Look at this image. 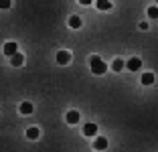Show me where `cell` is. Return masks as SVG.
Returning a JSON list of instances; mask_svg holds the SVG:
<instances>
[{"mask_svg": "<svg viewBox=\"0 0 158 152\" xmlns=\"http://www.w3.org/2000/svg\"><path fill=\"white\" fill-rule=\"evenodd\" d=\"M89 69H91L93 75H103L107 71V65L103 63L98 55H91V57H89Z\"/></svg>", "mask_w": 158, "mask_h": 152, "instance_id": "6da1fadb", "label": "cell"}, {"mask_svg": "<svg viewBox=\"0 0 158 152\" xmlns=\"http://www.w3.org/2000/svg\"><path fill=\"white\" fill-rule=\"evenodd\" d=\"M79 120H81V114H79L77 110H69L65 114V122L69 126H75V124H79Z\"/></svg>", "mask_w": 158, "mask_h": 152, "instance_id": "7a4b0ae2", "label": "cell"}, {"mask_svg": "<svg viewBox=\"0 0 158 152\" xmlns=\"http://www.w3.org/2000/svg\"><path fill=\"white\" fill-rule=\"evenodd\" d=\"M55 59H57V63H59V65H69L71 63V53H69V51H65V49H61L59 53L55 55Z\"/></svg>", "mask_w": 158, "mask_h": 152, "instance_id": "3957f363", "label": "cell"}, {"mask_svg": "<svg viewBox=\"0 0 158 152\" xmlns=\"http://www.w3.org/2000/svg\"><path fill=\"white\" fill-rule=\"evenodd\" d=\"M2 53H4L6 57H12L14 53H19V45L14 41H8V43H4V47H2Z\"/></svg>", "mask_w": 158, "mask_h": 152, "instance_id": "277c9868", "label": "cell"}, {"mask_svg": "<svg viewBox=\"0 0 158 152\" xmlns=\"http://www.w3.org/2000/svg\"><path fill=\"white\" fill-rule=\"evenodd\" d=\"M126 67H128L130 71H138L140 67H142V59H140V57H130L128 63H126Z\"/></svg>", "mask_w": 158, "mask_h": 152, "instance_id": "5b68a950", "label": "cell"}, {"mask_svg": "<svg viewBox=\"0 0 158 152\" xmlns=\"http://www.w3.org/2000/svg\"><path fill=\"white\" fill-rule=\"evenodd\" d=\"M33 110H35V108H33V103H31V101H23V103L19 106V112L23 116H31V114H33Z\"/></svg>", "mask_w": 158, "mask_h": 152, "instance_id": "8992f818", "label": "cell"}, {"mask_svg": "<svg viewBox=\"0 0 158 152\" xmlns=\"http://www.w3.org/2000/svg\"><path fill=\"white\" fill-rule=\"evenodd\" d=\"M83 134L87 138H95V134H98V126L95 124H85L83 126Z\"/></svg>", "mask_w": 158, "mask_h": 152, "instance_id": "52a82bcc", "label": "cell"}, {"mask_svg": "<svg viewBox=\"0 0 158 152\" xmlns=\"http://www.w3.org/2000/svg\"><path fill=\"white\" fill-rule=\"evenodd\" d=\"M67 24H69V28H81V24H83V20L79 19L77 14H73V16H69V20H67Z\"/></svg>", "mask_w": 158, "mask_h": 152, "instance_id": "ba28073f", "label": "cell"}, {"mask_svg": "<svg viewBox=\"0 0 158 152\" xmlns=\"http://www.w3.org/2000/svg\"><path fill=\"white\" fill-rule=\"evenodd\" d=\"M93 148H95V150H106V148H107V138L98 136V138H95V142H93Z\"/></svg>", "mask_w": 158, "mask_h": 152, "instance_id": "9c48e42d", "label": "cell"}, {"mask_svg": "<svg viewBox=\"0 0 158 152\" xmlns=\"http://www.w3.org/2000/svg\"><path fill=\"white\" fill-rule=\"evenodd\" d=\"M23 63H24V55H20V53H14L10 57V65H14V67H23Z\"/></svg>", "mask_w": 158, "mask_h": 152, "instance_id": "30bf717a", "label": "cell"}, {"mask_svg": "<svg viewBox=\"0 0 158 152\" xmlns=\"http://www.w3.org/2000/svg\"><path fill=\"white\" fill-rule=\"evenodd\" d=\"M95 6H98V10H112V0H95Z\"/></svg>", "mask_w": 158, "mask_h": 152, "instance_id": "8fae6325", "label": "cell"}, {"mask_svg": "<svg viewBox=\"0 0 158 152\" xmlns=\"http://www.w3.org/2000/svg\"><path fill=\"white\" fill-rule=\"evenodd\" d=\"M39 134H41V132H39V128H35V126H33V128L27 130V138H28V140H37Z\"/></svg>", "mask_w": 158, "mask_h": 152, "instance_id": "7c38bea8", "label": "cell"}, {"mask_svg": "<svg viewBox=\"0 0 158 152\" xmlns=\"http://www.w3.org/2000/svg\"><path fill=\"white\" fill-rule=\"evenodd\" d=\"M140 81H142V85H152L154 83V73H144Z\"/></svg>", "mask_w": 158, "mask_h": 152, "instance_id": "4fadbf2b", "label": "cell"}, {"mask_svg": "<svg viewBox=\"0 0 158 152\" xmlns=\"http://www.w3.org/2000/svg\"><path fill=\"white\" fill-rule=\"evenodd\" d=\"M146 14H148L150 19H158V6H148Z\"/></svg>", "mask_w": 158, "mask_h": 152, "instance_id": "5bb4252c", "label": "cell"}, {"mask_svg": "<svg viewBox=\"0 0 158 152\" xmlns=\"http://www.w3.org/2000/svg\"><path fill=\"white\" fill-rule=\"evenodd\" d=\"M124 61H122V59H116V61H114V63H112V69L114 71H122V69H124Z\"/></svg>", "mask_w": 158, "mask_h": 152, "instance_id": "9a60e30c", "label": "cell"}, {"mask_svg": "<svg viewBox=\"0 0 158 152\" xmlns=\"http://www.w3.org/2000/svg\"><path fill=\"white\" fill-rule=\"evenodd\" d=\"M12 6V0H0V10H8Z\"/></svg>", "mask_w": 158, "mask_h": 152, "instance_id": "2e32d148", "label": "cell"}, {"mask_svg": "<svg viewBox=\"0 0 158 152\" xmlns=\"http://www.w3.org/2000/svg\"><path fill=\"white\" fill-rule=\"evenodd\" d=\"M140 28H142V31H148V23H146V20H142V23H140Z\"/></svg>", "mask_w": 158, "mask_h": 152, "instance_id": "e0dca14e", "label": "cell"}, {"mask_svg": "<svg viewBox=\"0 0 158 152\" xmlns=\"http://www.w3.org/2000/svg\"><path fill=\"white\" fill-rule=\"evenodd\" d=\"M79 4H83V6H87V4H91V0H79Z\"/></svg>", "mask_w": 158, "mask_h": 152, "instance_id": "ac0fdd59", "label": "cell"}, {"mask_svg": "<svg viewBox=\"0 0 158 152\" xmlns=\"http://www.w3.org/2000/svg\"><path fill=\"white\" fill-rule=\"evenodd\" d=\"M156 4H158V0H156Z\"/></svg>", "mask_w": 158, "mask_h": 152, "instance_id": "d6986e66", "label": "cell"}]
</instances>
